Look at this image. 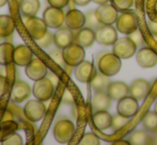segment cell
Instances as JSON below:
<instances>
[{"instance_id": "26", "label": "cell", "mask_w": 157, "mask_h": 145, "mask_svg": "<svg viewBox=\"0 0 157 145\" xmlns=\"http://www.w3.org/2000/svg\"><path fill=\"white\" fill-rule=\"evenodd\" d=\"M128 141L132 145H147L152 144V137L144 130L136 129L128 137Z\"/></svg>"}, {"instance_id": "32", "label": "cell", "mask_w": 157, "mask_h": 145, "mask_svg": "<svg viewBox=\"0 0 157 145\" xmlns=\"http://www.w3.org/2000/svg\"><path fill=\"white\" fill-rule=\"evenodd\" d=\"M86 26L93 30L98 29L101 26V21L97 18L96 12H95V11H90V12H88V14L86 15Z\"/></svg>"}, {"instance_id": "47", "label": "cell", "mask_w": 157, "mask_h": 145, "mask_svg": "<svg viewBox=\"0 0 157 145\" xmlns=\"http://www.w3.org/2000/svg\"><path fill=\"white\" fill-rule=\"evenodd\" d=\"M92 1H94L95 3H97V4H99V6H101V4L108 3V1H109V0H92Z\"/></svg>"}, {"instance_id": "44", "label": "cell", "mask_w": 157, "mask_h": 145, "mask_svg": "<svg viewBox=\"0 0 157 145\" xmlns=\"http://www.w3.org/2000/svg\"><path fill=\"white\" fill-rule=\"evenodd\" d=\"M75 4L77 6H88L92 0H73Z\"/></svg>"}, {"instance_id": "42", "label": "cell", "mask_w": 157, "mask_h": 145, "mask_svg": "<svg viewBox=\"0 0 157 145\" xmlns=\"http://www.w3.org/2000/svg\"><path fill=\"white\" fill-rule=\"evenodd\" d=\"M6 78L4 76L0 75V97L3 95L4 90H6Z\"/></svg>"}, {"instance_id": "25", "label": "cell", "mask_w": 157, "mask_h": 145, "mask_svg": "<svg viewBox=\"0 0 157 145\" xmlns=\"http://www.w3.org/2000/svg\"><path fill=\"white\" fill-rule=\"evenodd\" d=\"M19 11L23 17H32L37 14L41 8L40 0H19Z\"/></svg>"}, {"instance_id": "16", "label": "cell", "mask_w": 157, "mask_h": 145, "mask_svg": "<svg viewBox=\"0 0 157 145\" xmlns=\"http://www.w3.org/2000/svg\"><path fill=\"white\" fill-rule=\"evenodd\" d=\"M75 34L73 33V30L71 28L66 27H60L58 28L54 34V42L56 46L60 49H63L70 44L74 43Z\"/></svg>"}, {"instance_id": "20", "label": "cell", "mask_w": 157, "mask_h": 145, "mask_svg": "<svg viewBox=\"0 0 157 145\" xmlns=\"http://www.w3.org/2000/svg\"><path fill=\"white\" fill-rule=\"evenodd\" d=\"M110 104H111V98L106 93L105 91H97L93 95L91 100V107L92 111H105L110 108Z\"/></svg>"}, {"instance_id": "24", "label": "cell", "mask_w": 157, "mask_h": 145, "mask_svg": "<svg viewBox=\"0 0 157 145\" xmlns=\"http://www.w3.org/2000/svg\"><path fill=\"white\" fill-rule=\"evenodd\" d=\"M92 121H93L94 126L101 131L111 128L112 116L107 110H105V111L94 112Z\"/></svg>"}, {"instance_id": "1", "label": "cell", "mask_w": 157, "mask_h": 145, "mask_svg": "<svg viewBox=\"0 0 157 145\" xmlns=\"http://www.w3.org/2000/svg\"><path fill=\"white\" fill-rule=\"evenodd\" d=\"M122 59L116 54H106L98 60V69L106 76H114L120 72L122 67Z\"/></svg>"}, {"instance_id": "35", "label": "cell", "mask_w": 157, "mask_h": 145, "mask_svg": "<svg viewBox=\"0 0 157 145\" xmlns=\"http://www.w3.org/2000/svg\"><path fill=\"white\" fill-rule=\"evenodd\" d=\"M101 143L98 137L93 132H88L86 135H83V137L81 138L79 144L80 145H98Z\"/></svg>"}, {"instance_id": "5", "label": "cell", "mask_w": 157, "mask_h": 145, "mask_svg": "<svg viewBox=\"0 0 157 145\" xmlns=\"http://www.w3.org/2000/svg\"><path fill=\"white\" fill-rule=\"evenodd\" d=\"M137 45L129 36L118 39L112 46V52L121 59H129L136 54Z\"/></svg>"}, {"instance_id": "49", "label": "cell", "mask_w": 157, "mask_h": 145, "mask_svg": "<svg viewBox=\"0 0 157 145\" xmlns=\"http://www.w3.org/2000/svg\"><path fill=\"white\" fill-rule=\"evenodd\" d=\"M154 111H155V112H157V102H156L155 106H154Z\"/></svg>"}, {"instance_id": "43", "label": "cell", "mask_w": 157, "mask_h": 145, "mask_svg": "<svg viewBox=\"0 0 157 145\" xmlns=\"http://www.w3.org/2000/svg\"><path fill=\"white\" fill-rule=\"evenodd\" d=\"M13 120V113L10 111H6L3 114V118H2V122L6 123L9 122V121H12Z\"/></svg>"}, {"instance_id": "8", "label": "cell", "mask_w": 157, "mask_h": 145, "mask_svg": "<svg viewBox=\"0 0 157 145\" xmlns=\"http://www.w3.org/2000/svg\"><path fill=\"white\" fill-rule=\"evenodd\" d=\"M95 39L98 44L104 46H111L118 39L117 28L111 25H101L95 32Z\"/></svg>"}, {"instance_id": "21", "label": "cell", "mask_w": 157, "mask_h": 145, "mask_svg": "<svg viewBox=\"0 0 157 145\" xmlns=\"http://www.w3.org/2000/svg\"><path fill=\"white\" fill-rule=\"evenodd\" d=\"M96 74L94 72V66L89 61H82L79 65L76 66L75 69V76L76 79L80 82H89L92 80L93 76Z\"/></svg>"}, {"instance_id": "23", "label": "cell", "mask_w": 157, "mask_h": 145, "mask_svg": "<svg viewBox=\"0 0 157 145\" xmlns=\"http://www.w3.org/2000/svg\"><path fill=\"white\" fill-rule=\"evenodd\" d=\"M107 93L110 98L113 100H120L129 94V87L122 81H114L109 84L107 89Z\"/></svg>"}, {"instance_id": "31", "label": "cell", "mask_w": 157, "mask_h": 145, "mask_svg": "<svg viewBox=\"0 0 157 145\" xmlns=\"http://www.w3.org/2000/svg\"><path fill=\"white\" fill-rule=\"evenodd\" d=\"M128 122H129V117L121 115L120 113L116 114V115L112 117V123H111L112 130H114V131L120 130V129H122L123 127H125L126 125H127Z\"/></svg>"}, {"instance_id": "6", "label": "cell", "mask_w": 157, "mask_h": 145, "mask_svg": "<svg viewBox=\"0 0 157 145\" xmlns=\"http://www.w3.org/2000/svg\"><path fill=\"white\" fill-rule=\"evenodd\" d=\"M117 29L123 34H132L138 29V20L137 17L132 11L121 13L118 16V19L116 21Z\"/></svg>"}, {"instance_id": "14", "label": "cell", "mask_w": 157, "mask_h": 145, "mask_svg": "<svg viewBox=\"0 0 157 145\" xmlns=\"http://www.w3.org/2000/svg\"><path fill=\"white\" fill-rule=\"evenodd\" d=\"M117 109H118V113H120L121 115L130 118L136 115L139 110L138 100L132 97V95H127L119 100Z\"/></svg>"}, {"instance_id": "12", "label": "cell", "mask_w": 157, "mask_h": 145, "mask_svg": "<svg viewBox=\"0 0 157 145\" xmlns=\"http://www.w3.org/2000/svg\"><path fill=\"white\" fill-rule=\"evenodd\" d=\"M31 95V87L27 82L23 80H17L13 84L11 91V100L15 104H21L27 100Z\"/></svg>"}, {"instance_id": "9", "label": "cell", "mask_w": 157, "mask_h": 145, "mask_svg": "<svg viewBox=\"0 0 157 145\" xmlns=\"http://www.w3.org/2000/svg\"><path fill=\"white\" fill-rule=\"evenodd\" d=\"M24 113L25 116L32 123L39 122L45 116L46 114V107L43 102L36 100H30L24 107Z\"/></svg>"}, {"instance_id": "3", "label": "cell", "mask_w": 157, "mask_h": 145, "mask_svg": "<svg viewBox=\"0 0 157 145\" xmlns=\"http://www.w3.org/2000/svg\"><path fill=\"white\" fill-rule=\"evenodd\" d=\"M55 87L56 85L54 84V82L48 77H44V78L35 81L32 87V93L36 99L44 102L52 97L55 93Z\"/></svg>"}, {"instance_id": "45", "label": "cell", "mask_w": 157, "mask_h": 145, "mask_svg": "<svg viewBox=\"0 0 157 145\" xmlns=\"http://www.w3.org/2000/svg\"><path fill=\"white\" fill-rule=\"evenodd\" d=\"M48 78H49L50 80H52V82H54V84H55V85H57V84H58V82H59V79H58V77H56L54 74H52V72H50V74L48 75Z\"/></svg>"}, {"instance_id": "39", "label": "cell", "mask_w": 157, "mask_h": 145, "mask_svg": "<svg viewBox=\"0 0 157 145\" xmlns=\"http://www.w3.org/2000/svg\"><path fill=\"white\" fill-rule=\"evenodd\" d=\"M47 1L52 6L59 8V9H63L67 6L68 2H70V0H47Z\"/></svg>"}, {"instance_id": "33", "label": "cell", "mask_w": 157, "mask_h": 145, "mask_svg": "<svg viewBox=\"0 0 157 145\" xmlns=\"http://www.w3.org/2000/svg\"><path fill=\"white\" fill-rule=\"evenodd\" d=\"M1 142L3 145H21L23 144V138L17 132H13L6 136Z\"/></svg>"}, {"instance_id": "19", "label": "cell", "mask_w": 157, "mask_h": 145, "mask_svg": "<svg viewBox=\"0 0 157 145\" xmlns=\"http://www.w3.org/2000/svg\"><path fill=\"white\" fill-rule=\"evenodd\" d=\"M151 89V85L144 79H137L130 84L129 87V94L134 98H136L138 102L143 100L147 96Z\"/></svg>"}, {"instance_id": "22", "label": "cell", "mask_w": 157, "mask_h": 145, "mask_svg": "<svg viewBox=\"0 0 157 145\" xmlns=\"http://www.w3.org/2000/svg\"><path fill=\"white\" fill-rule=\"evenodd\" d=\"M95 41H96V39H95L94 30L88 27H83V28H81V29L77 30V33L75 34V37H74L75 43L79 44V45L85 48L91 47Z\"/></svg>"}, {"instance_id": "38", "label": "cell", "mask_w": 157, "mask_h": 145, "mask_svg": "<svg viewBox=\"0 0 157 145\" xmlns=\"http://www.w3.org/2000/svg\"><path fill=\"white\" fill-rule=\"evenodd\" d=\"M129 37L135 42V43H136L137 46H141L143 43H144V39H143V37H142L141 31L138 29H137L135 32H132V34H129Z\"/></svg>"}, {"instance_id": "48", "label": "cell", "mask_w": 157, "mask_h": 145, "mask_svg": "<svg viewBox=\"0 0 157 145\" xmlns=\"http://www.w3.org/2000/svg\"><path fill=\"white\" fill-rule=\"evenodd\" d=\"M6 1H8V0H0V8H1V6H4L6 4Z\"/></svg>"}, {"instance_id": "13", "label": "cell", "mask_w": 157, "mask_h": 145, "mask_svg": "<svg viewBox=\"0 0 157 145\" xmlns=\"http://www.w3.org/2000/svg\"><path fill=\"white\" fill-rule=\"evenodd\" d=\"M26 75L31 80H40L47 75V66L39 58H33L31 62L26 66Z\"/></svg>"}, {"instance_id": "29", "label": "cell", "mask_w": 157, "mask_h": 145, "mask_svg": "<svg viewBox=\"0 0 157 145\" xmlns=\"http://www.w3.org/2000/svg\"><path fill=\"white\" fill-rule=\"evenodd\" d=\"M110 79L109 76H106L103 72H97L93 76L91 80V87L92 89L95 90V91H105V90L108 89L110 84Z\"/></svg>"}, {"instance_id": "36", "label": "cell", "mask_w": 157, "mask_h": 145, "mask_svg": "<svg viewBox=\"0 0 157 145\" xmlns=\"http://www.w3.org/2000/svg\"><path fill=\"white\" fill-rule=\"evenodd\" d=\"M35 42H36V45L39 46V47L46 48V47H48V46L52 45V43L54 42V34H52V32L47 31L46 34L42 37V39H37V41H35Z\"/></svg>"}, {"instance_id": "40", "label": "cell", "mask_w": 157, "mask_h": 145, "mask_svg": "<svg viewBox=\"0 0 157 145\" xmlns=\"http://www.w3.org/2000/svg\"><path fill=\"white\" fill-rule=\"evenodd\" d=\"M62 102H64V104H67V105L74 104V97H73V94L70 92V90H65V91H64Z\"/></svg>"}, {"instance_id": "15", "label": "cell", "mask_w": 157, "mask_h": 145, "mask_svg": "<svg viewBox=\"0 0 157 145\" xmlns=\"http://www.w3.org/2000/svg\"><path fill=\"white\" fill-rule=\"evenodd\" d=\"M137 62L143 69H151L157 65V54L152 48L144 47L137 54Z\"/></svg>"}, {"instance_id": "41", "label": "cell", "mask_w": 157, "mask_h": 145, "mask_svg": "<svg viewBox=\"0 0 157 145\" xmlns=\"http://www.w3.org/2000/svg\"><path fill=\"white\" fill-rule=\"evenodd\" d=\"M147 27H149V30L154 36H157V23L153 20H147Z\"/></svg>"}, {"instance_id": "27", "label": "cell", "mask_w": 157, "mask_h": 145, "mask_svg": "<svg viewBox=\"0 0 157 145\" xmlns=\"http://www.w3.org/2000/svg\"><path fill=\"white\" fill-rule=\"evenodd\" d=\"M15 23L10 15H0V37H8L14 32Z\"/></svg>"}, {"instance_id": "10", "label": "cell", "mask_w": 157, "mask_h": 145, "mask_svg": "<svg viewBox=\"0 0 157 145\" xmlns=\"http://www.w3.org/2000/svg\"><path fill=\"white\" fill-rule=\"evenodd\" d=\"M43 19L49 28L58 29V28L62 27V25L65 23V15H64L62 9L50 6L49 8L44 11Z\"/></svg>"}, {"instance_id": "28", "label": "cell", "mask_w": 157, "mask_h": 145, "mask_svg": "<svg viewBox=\"0 0 157 145\" xmlns=\"http://www.w3.org/2000/svg\"><path fill=\"white\" fill-rule=\"evenodd\" d=\"M15 47L11 43L0 44V65H8L13 62Z\"/></svg>"}, {"instance_id": "4", "label": "cell", "mask_w": 157, "mask_h": 145, "mask_svg": "<svg viewBox=\"0 0 157 145\" xmlns=\"http://www.w3.org/2000/svg\"><path fill=\"white\" fill-rule=\"evenodd\" d=\"M62 52H63L64 61L70 66L75 67L80 64L82 61H85V57H86L85 47L75 43V42L70 44L68 46H66L65 48H63Z\"/></svg>"}, {"instance_id": "18", "label": "cell", "mask_w": 157, "mask_h": 145, "mask_svg": "<svg viewBox=\"0 0 157 145\" xmlns=\"http://www.w3.org/2000/svg\"><path fill=\"white\" fill-rule=\"evenodd\" d=\"M33 59L32 50L27 45H18L15 47L13 62L18 66H27Z\"/></svg>"}, {"instance_id": "37", "label": "cell", "mask_w": 157, "mask_h": 145, "mask_svg": "<svg viewBox=\"0 0 157 145\" xmlns=\"http://www.w3.org/2000/svg\"><path fill=\"white\" fill-rule=\"evenodd\" d=\"M111 1L112 6H116L117 10L119 11H126L132 8L134 4V0H111Z\"/></svg>"}, {"instance_id": "7", "label": "cell", "mask_w": 157, "mask_h": 145, "mask_svg": "<svg viewBox=\"0 0 157 145\" xmlns=\"http://www.w3.org/2000/svg\"><path fill=\"white\" fill-rule=\"evenodd\" d=\"M25 27L27 29L29 35L32 37V39L37 41L42 39L48 31V26L46 25L45 20L43 18H40L36 16L28 17L25 21Z\"/></svg>"}, {"instance_id": "46", "label": "cell", "mask_w": 157, "mask_h": 145, "mask_svg": "<svg viewBox=\"0 0 157 145\" xmlns=\"http://www.w3.org/2000/svg\"><path fill=\"white\" fill-rule=\"evenodd\" d=\"M130 142L126 141V140H118V141L113 142V145H129Z\"/></svg>"}, {"instance_id": "30", "label": "cell", "mask_w": 157, "mask_h": 145, "mask_svg": "<svg viewBox=\"0 0 157 145\" xmlns=\"http://www.w3.org/2000/svg\"><path fill=\"white\" fill-rule=\"evenodd\" d=\"M142 125L145 130L156 132L157 131V112L150 111L143 116Z\"/></svg>"}, {"instance_id": "11", "label": "cell", "mask_w": 157, "mask_h": 145, "mask_svg": "<svg viewBox=\"0 0 157 145\" xmlns=\"http://www.w3.org/2000/svg\"><path fill=\"white\" fill-rule=\"evenodd\" d=\"M95 12H96V16L101 25H112L116 23L119 16L116 6L108 3L101 4Z\"/></svg>"}, {"instance_id": "34", "label": "cell", "mask_w": 157, "mask_h": 145, "mask_svg": "<svg viewBox=\"0 0 157 145\" xmlns=\"http://www.w3.org/2000/svg\"><path fill=\"white\" fill-rule=\"evenodd\" d=\"M48 54L50 56V58L52 59V60L55 61V62L57 63V64H59L60 66H62L63 69H65V66L67 64L65 63V61H64V58H63V52L60 50V48L57 47V49H54V50H50L49 52H48Z\"/></svg>"}, {"instance_id": "2", "label": "cell", "mask_w": 157, "mask_h": 145, "mask_svg": "<svg viewBox=\"0 0 157 145\" xmlns=\"http://www.w3.org/2000/svg\"><path fill=\"white\" fill-rule=\"evenodd\" d=\"M75 135V125L70 120H60L54 127V137L57 142L66 144Z\"/></svg>"}, {"instance_id": "17", "label": "cell", "mask_w": 157, "mask_h": 145, "mask_svg": "<svg viewBox=\"0 0 157 145\" xmlns=\"http://www.w3.org/2000/svg\"><path fill=\"white\" fill-rule=\"evenodd\" d=\"M65 25L72 30H79L86 26V15L81 11L73 9L65 15Z\"/></svg>"}]
</instances>
